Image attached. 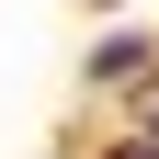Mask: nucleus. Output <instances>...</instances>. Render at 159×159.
<instances>
[{"mask_svg":"<svg viewBox=\"0 0 159 159\" xmlns=\"http://www.w3.org/2000/svg\"><path fill=\"white\" fill-rule=\"evenodd\" d=\"M114 159H159V136H148V148H114Z\"/></svg>","mask_w":159,"mask_h":159,"instance_id":"obj_1","label":"nucleus"}]
</instances>
